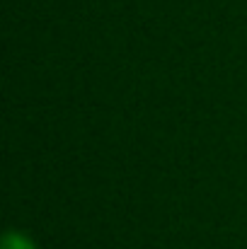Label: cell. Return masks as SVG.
Instances as JSON below:
<instances>
[{
	"mask_svg": "<svg viewBox=\"0 0 247 249\" xmlns=\"http://www.w3.org/2000/svg\"><path fill=\"white\" fill-rule=\"evenodd\" d=\"M0 249H37V247H34V242L29 237H24L19 232H7L2 237V247Z\"/></svg>",
	"mask_w": 247,
	"mask_h": 249,
	"instance_id": "cell-1",
	"label": "cell"
}]
</instances>
